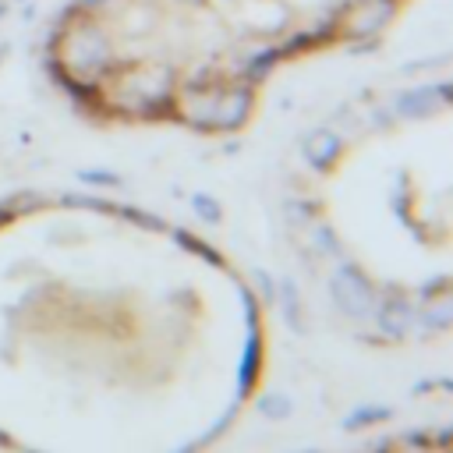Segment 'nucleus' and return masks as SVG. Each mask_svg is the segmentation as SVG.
Returning a JSON list of instances; mask_svg holds the SVG:
<instances>
[{"instance_id": "2eb2a0df", "label": "nucleus", "mask_w": 453, "mask_h": 453, "mask_svg": "<svg viewBox=\"0 0 453 453\" xmlns=\"http://www.w3.org/2000/svg\"><path fill=\"white\" fill-rule=\"evenodd\" d=\"M191 209H195V216L202 219V223H209V226H216V223H223V205L212 198V195H191Z\"/></svg>"}, {"instance_id": "39448f33", "label": "nucleus", "mask_w": 453, "mask_h": 453, "mask_svg": "<svg viewBox=\"0 0 453 453\" xmlns=\"http://www.w3.org/2000/svg\"><path fill=\"white\" fill-rule=\"evenodd\" d=\"M255 99H258V85L237 78V81H223L212 103V117H209V134H230L241 131L251 113H255Z\"/></svg>"}, {"instance_id": "ddd939ff", "label": "nucleus", "mask_w": 453, "mask_h": 453, "mask_svg": "<svg viewBox=\"0 0 453 453\" xmlns=\"http://www.w3.org/2000/svg\"><path fill=\"white\" fill-rule=\"evenodd\" d=\"M276 297H280V308H283V319L294 333H304V319H301V294L294 287V280H283L276 287Z\"/></svg>"}, {"instance_id": "aec40b11", "label": "nucleus", "mask_w": 453, "mask_h": 453, "mask_svg": "<svg viewBox=\"0 0 453 453\" xmlns=\"http://www.w3.org/2000/svg\"><path fill=\"white\" fill-rule=\"evenodd\" d=\"M78 177L92 188H120V173L113 170H78Z\"/></svg>"}, {"instance_id": "1a4fd4ad", "label": "nucleus", "mask_w": 453, "mask_h": 453, "mask_svg": "<svg viewBox=\"0 0 453 453\" xmlns=\"http://www.w3.org/2000/svg\"><path fill=\"white\" fill-rule=\"evenodd\" d=\"M414 319H418L414 304L396 290H389L386 301H375V322H379L382 336H389V340H403L411 333Z\"/></svg>"}, {"instance_id": "f257e3e1", "label": "nucleus", "mask_w": 453, "mask_h": 453, "mask_svg": "<svg viewBox=\"0 0 453 453\" xmlns=\"http://www.w3.org/2000/svg\"><path fill=\"white\" fill-rule=\"evenodd\" d=\"M110 117L124 120H173L177 67L170 64H124L103 85Z\"/></svg>"}, {"instance_id": "412c9836", "label": "nucleus", "mask_w": 453, "mask_h": 453, "mask_svg": "<svg viewBox=\"0 0 453 453\" xmlns=\"http://www.w3.org/2000/svg\"><path fill=\"white\" fill-rule=\"evenodd\" d=\"M308 226H311V244H315V251L336 255V237H333V230H329L326 223H308Z\"/></svg>"}, {"instance_id": "a211bd4d", "label": "nucleus", "mask_w": 453, "mask_h": 453, "mask_svg": "<svg viewBox=\"0 0 453 453\" xmlns=\"http://www.w3.org/2000/svg\"><path fill=\"white\" fill-rule=\"evenodd\" d=\"M283 212L294 219V223H315V216H319V205L315 202H301V198H287V205H283Z\"/></svg>"}, {"instance_id": "7ed1b4c3", "label": "nucleus", "mask_w": 453, "mask_h": 453, "mask_svg": "<svg viewBox=\"0 0 453 453\" xmlns=\"http://www.w3.org/2000/svg\"><path fill=\"white\" fill-rule=\"evenodd\" d=\"M42 71H46L50 85L71 103L74 113L92 117V120H110V106H106V96H103V81L71 74V71L57 60V53H42Z\"/></svg>"}, {"instance_id": "f8f14e48", "label": "nucleus", "mask_w": 453, "mask_h": 453, "mask_svg": "<svg viewBox=\"0 0 453 453\" xmlns=\"http://www.w3.org/2000/svg\"><path fill=\"white\" fill-rule=\"evenodd\" d=\"M170 237H173V241H177V244H180L184 251H191V255L205 258V262H209L212 269H226V258H223V255H219V251H216L212 244H205L202 237H195L191 230H184V226H173V230H170Z\"/></svg>"}, {"instance_id": "5701e85b", "label": "nucleus", "mask_w": 453, "mask_h": 453, "mask_svg": "<svg viewBox=\"0 0 453 453\" xmlns=\"http://www.w3.org/2000/svg\"><path fill=\"white\" fill-rule=\"evenodd\" d=\"M393 110H375V113H368V127H379V131H386V127H393Z\"/></svg>"}, {"instance_id": "4be33fe9", "label": "nucleus", "mask_w": 453, "mask_h": 453, "mask_svg": "<svg viewBox=\"0 0 453 453\" xmlns=\"http://www.w3.org/2000/svg\"><path fill=\"white\" fill-rule=\"evenodd\" d=\"M251 276H255V283H258V290H262V301H273V297H276V287H273V276H269L265 269H255Z\"/></svg>"}, {"instance_id": "f03ea898", "label": "nucleus", "mask_w": 453, "mask_h": 453, "mask_svg": "<svg viewBox=\"0 0 453 453\" xmlns=\"http://www.w3.org/2000/svg\"><path fill=\"white\" fill-rule=\"evenodd\" d=\"M46 53H57V60L78 74V78H92V81H110L124 64L113 53V42L106 35V28L96 21V14H81L78 21H71L67 28H50L46 35Z\"/></svg>"}, {"instance_id": "7c9ffc66", "label": "nucleus", "mask_w": 453, "mask_h": 453, "mask_svg": "<svg viewBox=\"0 0 453 453\" xmlns=\"http://www.w3.org/2000/svg\"><path fill=\"white\" fill-rule=\"evenodd\" d=\"M0 57H4V50H0Z\"/></svg>"}, {"instance_id": "0eeeda50", "label": "nucleus", "mask_w": 453, "mask_h": 453, "mask_svg": "<svg viewBox=\"0 0 453 453\" xmlns=\"http://www.w3.org/2000/svg\"><path fill=\"white\" fill-rule=\"evenodd\" d=\"M453 99V85L442 78V81H425V85H411V88H400L389 103L393 117L396 120H425L432 117L435 110L449 106Z\"/></svg>"}, {"instance_id": "20e7f679", "label": "nucleus", "mask_w": 453, "mask_h": 453, "mask_svg": "<svg viewBox=\"0 0 453 453\" xmlns=\"http://www.w3.org/2000/svg\"><path fill=\"white\" fill-rule=\"evenodd\" d=\"M396 14H400V0H350L347 11L340 14V39L372 42L393 25Z\"/></svg>"}, {"instance_id": "dca6fc26", "label": "nucleus", "mask_w": 453, "mask_h": 453, "mask_svg": "<svg viewBox=\"0 0 453 453\" xmlns=\"http://www.w3.org/2000/svg\"><path fill=\"white\" fill-rule=\"evenodd\" d=\"M117 216H124L127 223H134V226H142V230H166V223H163L156 212H145V209H138V205H117Z\"/></svg>"}, {"instance_id": "c85d7f7f", "label": "nucleus", "mask_w": 453, "mask_h": 453, "mask_svg": "<svg viewBox=\"0 0 453 453\" xmlns=\"http://www.w3.org/2000/svg\"><path fill=\"white\" fill-rule=\"evenodd\" d=\"M180 453H191V449H180Z\"/></svg>"}, {"instance_id": "423d86ee", "label": "nucleus", "mask_w": 453, "mask_h": 453, "mask_svg": "<svg viewBox=\"0 0 453 453\" xmlns=\"http://www.w3.org/2000/svg\"><path fill=\"white\" fill-rule=\"evenodd\" d=\"M329 294H333V304L350 319H368L375 311V283L354 262H340L336 265Z\"/></svg>"}, {"instance_id": "393cba45", "label": "nucleus", "mask_w": 453, "mask_h": 453, "mask_svg": "<svg viewBox=\"0 0 453 453\" xmlns=\"http://www.w3.org/2000/svg\"><path fill=\"white\" fill-rule=\"evenodd\" d=\"M78 4H81L85 11H92V14H99V11H103L106 4H113V0H78Z\"/></svg>"}, {"instance_id": "c756f323", "label": "nucleus", "mask_w": 453, "mask_h": 453, "mask_svg": "<svg viewBox=\"0 0 453 453\" xmlns=\"http://www.w3.org/2000/svg\"><path fill=\"white\" fill-rule=\"evenodd\" d=\"M21 4H28V0H21Z\"/></svg>"}, {"instance_id": "b1692460", "label": "nucleus", "mask_w": 453, "mask_h": 453, "mask_svg": "<svg viewBox=\"0 0 453 453\" xmlns=\"http://www.w3.org/2000/svg\"><path fill=\"white\" fill-rule=\"evenodd\" d=\"M14 219H18V216L11 212V205H7V202H0V230H4V226H11Z\"/></svg>"}, {"instance_id": "9d476101", "label": "nucleus", "mask_w": 453, "mask_h": 453, "mask_svg": "<svg viewBox=\"0 0 453 453\" xmlns=\"http://www.w3.org/2000/svg\"><path fill=\"white\" fill-rule=\"evenodd\" d=\"M258 372H262V326L248 329L244 340V354H241V372H237V396H251V389L258 386Z\"/></svg>"}, {"instance_id": "bb28decb", "label": "nucleus", "mask_w": 453, "mask_h": 453, "mask_svg": "<svg viewBox=\"0 0 453 453\" xmlns=\"http://www.w3.org/2000/svg\"><path fill=\"white\" fill-rule=\"evenodd\" d=\"M0 446H11V439H7V435H4V432H0Z\"/></svg>"}, {"instance_id": "6ab92c4d", "label": "nucleus", "mask_w": 453, "mask_h": 453, "mask_svg": "<svg viewBox=\"0 0 453 453\" xmlns=\"http://www.w3.org/2000/svg\"><path fill=\"white\" fill-rule=\"evenodd\" d=\"M421 326H425L428 333H439V329L449 326V304H446V297H442L439 308H425V311H421Z\"/></svg>"}, {"instance_id": "cd10ccee", "label": "nucleus", "mask_w": 453, "mask_h": 453, "mask_svg": "<svg viewBox=\"0 0 453 453\" xmlns=\"http://www.w3.org/2000/svg\"><path fill=\"white\" fill-rule=\"evenodd\" d=\"M301 453H311V449H301Z\"/></svg>"}, {"instance_id": "f3484780", "label": "nucleus", "mask_w": 453, "mask_h": 453, "mask_svg": "<svg viewBox=\"0 0 453 453\" xmlns=\"http://www.w3.org/2000/svg\"><path fill=\"white\" fill-rule=\"evenodd\" d=\"M258 414L269 418V421H280L290 414V400L283 393H269V396H258Z\"/></svg>"}, {"instance_id": "9b49d317", "label": "nucleus", "mask_w": 453, "mask_h": 453, "mask_svg": "<svg viewBox=\"0 0 453 453\" xmlns=\"http://www.w3.org/2000/svg\"><path fill=\"white\" fill-rule=\"evenodd\" d=\"M280 64H283L280 46H276V42H262V46H255V50L244 57V64H241V78L251 81V85H262Z\"/></svg>"}, {"instance_id": "4468645a", "label": "nucleus", "mask_w": 453, "mask_h": 453, "mask_svg": "<svg viewBox=\"0 0 453 453\" xmlns=\"http://www.w3.org/2000/svg\"><path fill=\"white\" fill-rule=\"evenodd\" d=\"M393 418V407H357L343 418V428L354 432V428H365V425H375V421H389Z\"/></svg>"}, {"instance_id": "6e6552de", "label": "nucleus", "mask_w": 453, "mask_h": 453, "mask_svg": "<svg viewBox=\"0 0 453 453\" xmlns=\"http://www.w3.org/2000/svg\"><path fill=\"white\" fill-rule=\"evenodd\" d=\"M343 149H347V138L340 131L326 127V124L301 134V156H304V163L315 173H333L336 163H340V156H343Z\"/></svg>"}, {"instance_id": "a878e982", "label": "nucleus", "mask_w": 453, "mask_h": 453, "mask_svg": "<svg viewBox=\"0 0 453 453\" xmlns=\"http://www.w3.org/2000/svg\"><path fill=\"white\" fill-rule=\"evenodd\" d=\"M7 11H11V7H7V4H4V0H0V21H4V18H7Z\"/></svg>"}]
</instances>
